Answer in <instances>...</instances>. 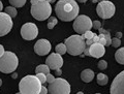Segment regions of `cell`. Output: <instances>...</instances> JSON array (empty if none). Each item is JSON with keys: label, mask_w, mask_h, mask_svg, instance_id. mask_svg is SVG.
Returning <instances> with one entry per match:
<instances>
[{"label": "cell", "mask_w": 124, "mask_h": 94, "mask_svg": "<svg viewBox=\"0 0 124 94\" xmlns=\"http://www.w3.org/2000/svg\"><path fill=\"white\" fill-rule=\"evenodd\" d=\"M80 7L75 0H59L55 6L58 19L64 22H70L79 16Z\"/></svg>", "instance_id": "obj_1"}, {"label": "cell", "mask_w": 124, "mask_h": 94, "mask_svg": "<svg viewBox=\"0 0 124 94\" xmlns=\"http://www.w3.org/2000/svg\"><path fill=\"white\" fill-rule=\"evenodd\" d=\"M41 86V83L35 76H26L20 81L19 89L22 94H38Z\"/></svg>", "instance_id": "obj_2"}, {"label": "cell", "mask_w": 124, "mask_h": 94, "mask_svg": "<svg viewBox=\"0 0 124 94\" xmlns=\"http://www.w3.org/2000/svg\"><path fill=\"white\" fill-rule=\"evenodd\" d=\"M64 45L66 46V52L72 56H79L82 55L85 48L86 42L81 35H71L66 38L64 41Z\"/></svg>", "instance_id": "obj_3"}, {"label": "cell", "mask_w": 124, "mask_h": 94, "mask_svg": "<svg viewBox=\"0 0 124 94\" xmlns=\"http://www.w3.org/2000/svg\"><path fill=\"white\" fill-rule=\"evenodd\" d=\"M19 65L17 55L13 52H4L0 57V71L3 73H13Z\"/></svg>", "instance_id": "obj_4"}, {"label": "cell", "mask_w": 124, "mask_h": 94, "mask_svg": "<svg viewBox=\"0 0 124 94\" xmlns=\"http://www.w3.org/2000/svg\"><path fill=\"white\" fill-rule=\"evenodd\" d=\"M31 16L36 19L37 21H45L51 17L52 14V6L46 0L44 1H38L37 4L31 5Z\"/></svg>", "instance_id": "obj_5"}, {"label": "cell", "mask_w": 124, "mask_h": 94, "mask_svg": "<svg viewBox=\"0 0 124 94\" xmlns=\"http://www.w3.org/2000/svg\"><path fill=\"white\" fill-rule=\"evenodd\" d=\"M48 92L50 94H70V85L66 80L58 77L53 83L49 84Z\"/></svg>", "instance_id": "obj_6"}, {"label": "cell", "mask_w": 124, "mask_h": 94, "mask_svg": "<svg viewBox=\"0 0 124 94\" xmlns=\"http://www.w3.org/2000/svg\"><path fill=\"white\" fill-rule=\"evenodd\" d=\"M72 27H73V29H75V31L78 34L82 35L85 32H87V31L91 30L92 21L88 16H84V15L78 16L75 20H73Z\"/></svg>", "instance_id": "obj_7"}, {"label": "cell", "mask_w": 124, "mask_h": 94, "mask_svg": "<svg viewBox=\"0 0 124 94\" xmlns=\"http://www.w3.org/2000/svg\"><path fill=\"white\" fill-rule=\"evenodd\" d=\"M116 11V6L114 5L113 2L108 1V0H103L100 1L97 6H96V13L97 16H99L101 19H111L115 15Z\"/></svg>", "instance_id": "obj_8"}, {"label": "cell", "mask_w": 124, "mask_h": 94, "mask_svg": "<svg viewBox=\"0 0 124 94\" xmlns=\"http://www.w3.org/2000/svg\"><path fill=\"white\" fill-rule=\"evenodd\" d=\"M38 35V28L33 23H25L21 27V36L25 40H33Z\"/></svg>", "instance_id": "obj_9"}, {"label": "cell", "mask_w": 124, "mask_h": 94, "mask_svg": "<svg viewBox=\"0 0 124 94\" xmlns=\"http://www.w3.org/2000/svg\"><path fill=\"white\" fill-rule=\"evenodd\" d=\"M110 94H124V70L119 72L112 82Z\"/></svg>", "instance_id": "obj_10"}, {"label": "cell", "mask_w": 124, "mask_h": 94, "mask_svg": "<svg viewBox=\"0 0 124 94\" xmlns=\"http://www.w3.org/2000/svg\"><path fill=\"white\" fill-rule=\"evenodd\" d=\"M13 28V19L7 14L0 11V36L8 34Z\"/></svg>", "instance_id": "obj_11"}, {"label": "cell", "mask_w": 124, "mask_h": 94, "mask_svg": "<svg viewBox=\"0 0 124 94\" xmlns=\"http://www.w3.org/2000/svg\"><path fill=\"white\" fill-rule=\"evenodd\" d=\"M46 64L52 70L59 69L62 67V65H63V58H62L61 55H59V54L52 53V54H50V56H48V58L46 59Z\"/></svg>", "instance_id": "obj_12"}, {"label": "cell", "mask_w": 124, "mask_h": 94, "mask_svg": "<svg viewBox=\"0 0 124 94\" xmlns=\"http://www.w3.org/2000/svg\"><path fill=\"white\" fill-rule=\"evenodd\" d=\"M52 49L51 42L48 39H45V38H41V39H38L35 45H34V52L39 56H45V55H48L50 53V51Z\"/></svg>", "instance_id": "obj_13"}, {"label": "cell", "mask_w": 124, "mask_h": 94, "mask_svg": "<svg viewBox=\"0 0 124 94\" xmlns=\"http://www.w3.org/2000/svg\"><path fill=\"white\" fill-rule=\"evenodd\" d=\"M106 54V48L104 46L98 44V42H94L89 47V56L93 58H100Z\"/></svg>", "instance_id": "obj_14"}, {"label": "cell", "mask_w": 124, "mask_h": 94, "mask_svg": "<svg viewBox=\"0 0 124 94\" xmlns=\"http://www.w3.org/2000/svg\"><path fill=\"white\" fill-rule=\"evenodd\" d=\"M81 79L85 83H90V82L94 79V71L91 69H84L81 72Z\"/></svg>", "instance_id": "obj_15"}, {"label": "cell", "mask_w": 124, "mask_h": 94, "mask_svg": "<svg viewBox=\"0 0 124 94\" xmlns=\"http://www.w3.org/2000/svg\"><path fill=\"white\" fill-rule=\"evenodd\" d=\"M115 59L119 64L124 65V48H119L115 53Z\"/></svg>", "instance_id": "obj_16"}, {"label": "cell", "mask_w": 124, "mask_h": 94, "mask_svg": "<svg viewBox=\"0 0 124 94\" xmlns=\"http://www.w3.org/2000/svg\"><path fill=\"white\" fill-rule=\"evenodd\" d=\"M35 72L36 73H44L46 76V74L50 73V68L46 64H41V65H38L35 68Z\"/></svg>", "instance_id": "obj_17"}, {"label": "cell", "mask_w": 124, "mask_h": 94, "mask_svg": "<svg viewBox=\"0 0 124 94\" xmlns=\"http://www.w3.org/2000/svg\"><path fill=\"white\" fill-rule=\"evenodd\" d=\"M108 82V76H106V74L103 73H98L97 74V84L99 86H104L107 85Z\"/></svg>", "instance_id": "obj_18"}, {"label": "cell", "mask_w": 124, "mask_h": 94, "mask_svg": "<svg viewBox=\"0 0 124 94\" xmlns=\"http://www.w3.org/2000/svg\"><path fill=\"white\" fill-rule=\"evenodd\" d=\"M4 13L8 15L11 19L15 18V17H17V15H18L17 8H16V7H14V6H7L6 8H5V11H4Z\"/></svg>", "instance_id": "obj_19"}, {"label": "cell", "mask_w": 124, "mask_h": 94, "mask_svg": "<svg viewBox=\"0 0 124 94\" xmlns=\"http://www.w3.org/2000/svg\"><path fill=\"white\" fill-rule=\"evenodd\" d=\"M27 0H9V3L11 4V6H14V7H23L25 5V3H26Z\"/></svg>", "instance_id": "obj_20"}, {"label": "cell", "mask_w": 124, "mask_h": 94, "mask_svg": "<svg viewBox=\"0 0 124 94\" xmlns=\"http://www.w3.org/2000/svg\"><path fill=\"white\" fill-rule=\"evenodd\" d=\"M55 51H56L57 54L64 55L65 53H66V46H65L64 44H58L56 46V48H55Z\"/></svg>", "instance_id": "obj_21"}, {"label": "cell", "mask_w": 124, "mask_h": 94, "mask_svg": "<svg viewBox=\"0 0 124 94\" xmlns=\"http://www.w3.org/2000/svg\"><path fill=\"white\" fill-rule=\"evenodd\" d=\"M57 23H58L57 18H55V17H50L48 19V28L49 29H53L54 27L57 25Z\"/></svg>", "instance_id": "obj_22"}, {"label": "cell", "mask_w": 124, "mask_h": 94, "mask_svg": "<svg viewBox=\"0 0 124 94\" xmlns=\"http://www.w3.org/2000/svg\"><path fill=\"white\" fill-rule=\"evenodd\" d=\"M94 35H95V34L93 33L92 31H90V30H89V31H87V32H85L84 34H82V35H81V36H82V37L84 38L85 40H87V39H92Z\"/></svg>", "instance_id": "obj_23"}, {"label": "cell", "mask_w": 124, "mask_h": 94, "mask_svg": "<svg viewBox=\"0 0 124 94\" xmlns=\"http://www.w3.org/2000/svg\"><path fill=\"white\" fill-rule=\"evenodd\" d=\"M111 46H113L114 48H119V47L121 46V40H120L119 38H117V37H114V38H112Z\"/></svg>", "instance_id": "obj_24"}, {"label": "cell", "mask_w": 124, "mask_h": 94, "mask_svg": "<svg viewBox=\"0 0 124 94\" xmlns=\"http://www.w3.org/2000/svg\"><path fill=\"white\" fill-rule=\"evenodd\" d=\"M97 67H98L100 70H104V69L108 67L107 61H106V60H100V61L98 62V64H97Z\"/></svg>", "instance_id": "obj_25"}, {"label": "cell", "mask_w": 124, "mask_h": 94, "mask_svg": "<svg viewBox=\"0 0 124 94\" xmlns=\"http://www.w3.org/2000/svg\"><path fill=\"white\" fill-rule=\"evenodd\" d=\"M35 77L37 78L38 80H39V82L41 83V85L46 82V74H44V73H36Z\"/></svg>", "instance_id": "obj_26"}, {"label": "cell", "mask_w": 124, "mask_h": 94, "mask_svg": "<svg viewBox=\"0 0 124 94\" xmlns=\"http://www.w3.org/2000/svg\"><path fill=\"white\" fill-rule=\"evenodd\" d=\"M92 28L98 30L99 28H101V23H100L99 21H93L92 22Z\"/></svg>", "instance_id": "obj_27"}, {"label": "cell", "mask_w": 124, "mask_h": 94, "mask_svg": "<svg viewBox=\"0 0 124 94\" xmlns=\"http://www.w3.org/2000/svg\"><path fill=\"white\" fill-rule=\"evenodd\" d=\"M46 83H49V84H51V83H53V81L55 80V78H54V76H52V74H46Z\"/></svg>", "instance_id": "obj_28"}, {"label": "cell", "mask_w": 124, "mask_h": 94, "mask_svg": "<svg viewBox=\"0 0 124 94\" xmlns=\"http://www.w3.org/2000/svg\"><path fill=\"white\" fill-rule=\"evenodd\" d=\"M38 94H48V88L45 87V86H41V89H40V92Z\"/></svg>", "instance_id": "obj_29"}, {"label": "cell", "mask_w": 124, "mask_h": 94, "mask_svg": "<svg viewBox=\"0 0 124 94\" xmlns=\"http://www.w3.org/2000/svg\"><path fill=\"white\" fill-rule=\"evenodd\" d=\"M4 52H5V51H4V48H3V46L0 45V57H1L2 55L4 54Z\"/></svg>", "instance_id": "obj_30"}, {"label": "cell", "mask_w": 124, "mask_h": 94, "mask_svg": "<svg viewBox=\"0 0 124 94\" xmlns=\"http://www.w3.org/2000/svg\"><path fill=\"white\" fill-rule=\"evenodd\" d=\"M55 74H56L57 77H60L61 74H62V71H61V69H60V68H59V69H56V70H55Z\"/></svg>", "instance_id": "obj_31"}, {"label": "cell", "mask_w": 124, "mask_h": 94, "mask_svg": "<svg viewBox=\"0 0 124 94\" xmlns=\"http://www.w3.org/2000/svg\"><path fill=\"white\" fill-rule=\"evenodd\" d=\"M37 2H38V0H30L31 5H35V4H37Z\"/></svg>", "instance_id": "obj_32"}, {"label": "cell", "mask_w": 124, "mask_h": 94, "mask_svg": "<svg viewBox=\"0 0 124 94\" xmlns=\"http://www.w3.org/2000/svg\"><path fill=\"white\" fill-rule=\"evenodd\" d=\"M115 37H117V38H119V39H120V38L122 37V33L121 32H117V33H116V36Z\"/></svg>", "instance_id": "obj_33"}, {"label": "cell", "mask_w": 124, "mask_h": 94, "mask_svg": "<svg viewBox=\"0 0 124 94\" xmlns=\"http://www.w3.org/2000/svg\"><path fill=\"white\" fill-rule=\"evenodd\" d=\"M11 77H13V79H17V78H18V73L14 71L13 73H11Z\"/></svg>", "instance_id": "obj_34"}, {"label": "cell", "mask_w": 124, "mask_h": 94, "mask_svg": "<svg viewBox=\"0 0 124 94\" xmlns=\"http://www.w3.org/2000/svg\"><path fill=\"white\" fill-rule=\"evenodd\" d=\"M78 2H80V3H85V2H87L88 0H77Z\"/></svg>", "instance_id": "obj_35"}, {"label": "cell", "mask_w": 124, "mask_h": 94, "mask_svg": "<svg viewBox=\"0 0 124 94\" xmlns=\"http://www.w3.org/2000/svg\"><path fill=\"white\" fill-rule=\"evenodd\" d=\"M46 2H49V3H50V4H51V3H53V2H55V1H56V0H46Z\"/></svg>", "instance_id": "obj_36"}, {"label": "cell", "mask_w": 124, "mask_h": 94, "mask_svg": "<svg viewBox=\"0 0 124 94\" xmlns=\"http://www.w3.org/2000/svg\"><path fill=\"white\" fill-rule=\"evenodd\" d=\"M3 9V4H2V2L0 1V11H1Z\"/></svg>", "instance_id": "obj_37"}, {"label": "cell", "mask_w": 124, "mask_h": 94, "mask_svg": "<svg viewBox=\"0 0 124 94\" xmlns=\"http://www.w3.org/2000/svg\"><path fill=\"white\" fill-rule=\"evenodd\" d=\"M77 94H84V93H83V92H82V91H80V92H78V93H77Z\"/></svg>", "instance_id": "obj_38"}, {"label": "cell", "mask_w": 124, "mask_h": 94, "mask_svg": "<svg viewBox=\"0 0 124 94\" xmlns=\"http://www.w3.org/2000/svg\"><path fill=\"white\" fill-rule=\"evenodd\" d=\"M1 85H2V80L0 79V86H1Z\"/></svg>", "instance_id": "obj_39"}, {"label": "cell", "mask_w": 124, "mask_h": 94, "mask_svg": "<svg viewBox=\"0 0 124 94\" xmlns=\"http://www.w3.org/2000/svg\"><path fill=\"white\" fill-rule=\"evenodd\" d=\"M16 94H22L21 92H18V93H16Z\"/></svg>", "instance_id": "obj_40"}, {"label": "cell", "mask_w": 124, "mask_h": 94, "mask_svg": "<svg viewBox=\"0 0 124 94\" xmlns=\"http://www.w3.org/2000/svg\"><path fill=\"white\" fill-rule=\"evenodd\" d=\"M97 1H99V2H100V1H103V0H97Z\"/></svg>", "instance_id": "obj_41"}, {"label": "cell", "mask_w": 124, "mask_h": 94, "mask_svg": "<svg viewBox=\"0 0 124 94\" xmlns=\"http://www.w3.org/2000/svg\"><path fill=\"white\" fill-rule=\"evenodd\" d=\"M38 1H44V0H38Z\"/></svg>", "instance_id": "obj_42"}, {"label": "cell", "mask_w": 124, "mask_h": 94, "mask_svg": "<svg viewBox=\"0 0 124 94\" xmlns=\"http://www.w3.org/2000/svg\"><path fill=\"white\" fill-rule=\"evenodd\" d=\"M95 94H100V93H95Z\"/></svg>", "instance_id": "obj_43"}, {"label": "cell", "mask_w": 124, "mask_h": 94, "mask_svg": "<svg viewBox=\"0 0 124 94\" xmlns=\"http://www.w3.org/2000/svg\"><path fill=\"white\" fill-rule=\"evenodd\" d=\"M49 94H50V93H49Z\"/></svg>", "instance_id": "obj_44"}]
</instances>
